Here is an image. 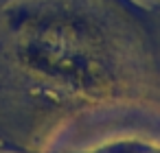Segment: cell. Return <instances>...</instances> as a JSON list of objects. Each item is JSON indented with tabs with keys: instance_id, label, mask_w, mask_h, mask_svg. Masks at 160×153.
<instances>
[{
	"instance_id": "obj_1",
	"label": "cell",
	"mask_w": 160,
	"mask_h": 153,
	"mask_svg": "<svg viewBox=\"0 0 160 153\" xmlns=\"http://www.w3.org/2000/svg\"><path fill=\"white\" fill-rule=\"evenodd\" d=\"M160 96V11L136 0H11L0 11V109Z\"/></svg>"
},
{
	"instance_id": "obj_2",
	"label": "cell",
	"mask_w": 160,
	"mask_h": 153,
	"mask_svg": "<svg viewBox=\"0 0 160 153\" xmlns=\"http://www.w3.org/2000/svg\"><path fill=\"white\" fill-rule=\"evenodd\" d=\"M138 5H142V7H147V9H156V11H160V0H136Z\"/></svg>"
},
{
	"instance_id": "obj_3",
	"label": "cell",
	"mask_w": 160,
	"mask_h": 153,
	"mask_svg": "<svg viewBox=\"0 0 160 153\" xmlns=\"http://www.w3.org/2000/svg\"><path fill=\"white\" fill-rule=\"evenodd\" d=\"M9 2H11V0H0V11H2V9H5Z\"/></svg>"
}]
</instances>
